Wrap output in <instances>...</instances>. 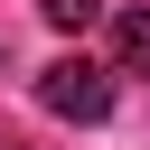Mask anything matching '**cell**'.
<instances>
[{
	"instance_id": "cell-1",
	"label": "cell",
	"mask_w": 150,
	"mask_h": 150,
	"mask_svg": "<svg viewBox=\"0 0 150 150\" xmlns=\"http://www.w3.org/2000/svg\"><path fill=\"white\" fill-rule=\"evenodd\" d=\"M38 103H47L56 122H103V112H112V66H94V56H56V66L38 75Z\"/></svg>"
},
{
	"instance_id": "cell-2",
	"label": "cell",
	"mask_w": 150,
	"mask_h": 150,
	"mask_svg": "<svg viewBox=\"0 0 150 150\" xmlns=\"http://www.w3.org/2000/svg\"><path fill=\"white\" fill-rule=\"evenodd\" d=\"M112 56H122V75H150V9L112 19Z\"/></svg>"
},
{
	"instance_id": "cell-3",
	"label": "cell",
	"mask_w": 150,
	"mask_h": 150,
	"mask_svg": "<svg viewBox=\"0 0 150 150\" xmlns=\"http://www.w3.org/2000/svg\"><path fill=\"white\" fill-rule=\"evenodd\" d=\"M47 9V28H66V38H84L94 19H103V0H38Z\"/></svg>"
}]
</instances>
